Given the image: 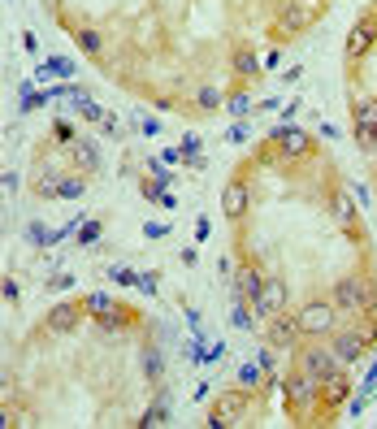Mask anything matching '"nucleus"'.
Instances as JSON below:
<instances>
[{
	"label": "nucleus",
	"mask_w": 377,
	"mask_h": 429,
	"mask_svg": "<svg viewBox=\"0 0 377 429\" xmlns=\"http://www.w3.org/2000/svg\"><path fill=\"white\" fill-rule=\"evenodd\" d=\"M282 399H286V412L295 416V421H312L317 412L321 416H330L321 408V382L308 373V369H295V373H286V382H282Z\"/></svg>",
	"instance_id": "f257e3e1"
},
{
	"label": "nucleus",
	"mask_w": 377,
	"mask_h": 429,
	"mask_svg": "<svg viewBox=\"0 0 377 429\" xmlns=\"http://www.w3.org/2000/svg\"><path fill=\"white\" fill-rule=\"evenodd\" d=\"M334 308L338 317H373L377 312V282L369 273H347L334 282Z\"/></svg>",
	"instance_id": "f03ea898"
},
{
	"label": "nucleus",
	"mask_w": 377,
	"mask_h": 429,
	"mask_svg": "<svg viewBox=\"0 0 377 429\" xmlns=\"http://www.w3.org/2000/svg\"><path fill=\"white\" fill-rule=\"evenodd\" d=\"M325 0H286V5L273 9V27H269V39H291V35H304L317 18H325Z\"/></svg>",
	"instance_id": "7ed1b4c3"
},
{
	"label": "nucleus",
	"mask_w": 377,
	"mask_h": 429,
	"mask_svg": "<svg viewBox=\"0 0 377 429\" xmlns=\"http://www.w3.org/2000/svg\"><path fill=\"white\" fill-rule=\"evenodd\" d=\"M373 334H377V321L360 317V325L351 321V325H343V330H334L330 347L338 351V360H343V364H360L364 356H373Z\"/></svg>",
	"instance_id": "20e7f679"
},
{
	"label": "nucleus",
	"mask_w": 377,
	"mask_h": 429,
	"mask_svg": "<svg viewBox=\"0 0 377 429\" xmlns=\"http://www.w3.org/2000/svg\"><path fill=\"white\" fill-rule=\"evenodd\" d=\"M295 317H299V330H304V338H325V334H334V325H338L334 299H312V304H304Z\"/></svg>",
	"instance_id": "39448f33"
},
{
	"label": "nucleus",
	"mask_w": 377,
	"mask_h": 429,
	"mask_svg": "<svg viewBox=\"0 0 377 429\" xmlns=\"http://www.w3.org/2000/svg\"><path fill=\"white\" fill-rule=\"evenodd\" d=\"M247 403H251V390H247V386L217 395V399H213V408H209V425H213V429H230V425H239V421L247 416Z\"/></svg>",
	"instance_id": "423d86ee"
},
{
	"label": "nucleus",
	"mask_w": 377,
	"mask_h": 429,
	"mask_svg": "<svg viewBox=\"0 0 377 429\" xmlns=\"http://www.w3.org/2000/svg\"><path fill=\"white\" fill-rule=\"evenodd\" d=\"M299 369H308L317 382H321V377H330V373H338V369H347V364L338 360V351H334L330 343H321V338H317L312 347L299 351Z\"/></svg>",
	"instance_id": "0eeeda50"
},
{
	"label": "nucleus",
	"mask_w": 377,
	"mask_h": 429,
	"mask_svg": "<svg viewBox=\"0 0 377 429\" xmlns=\"http://www.w3.org/2000/svg\"><path fill=\"white\" fill-rule=\"evenodd\" d=\"M269 139L278 143V161H282V165H291V161H304V157L312 152V135L295 131V126H278V131H273Z\"/></svg>",
	"instance_id": "6e6552de"
},
{
	"label": "nucleus",
	"mask_w": 377,
	"mask_h": 429,
	"mask_svg": "<svg viewBox=\"0 0 377 429\" xmlns=\"http://www.w3.org/2000/svg\"><path fill=\"white\" fill-rule=\"evenodd\" d=\"M351 390H356V382H351V373H347V369H338V373H330V377H321V408L334 416L338 408H347Z\"/></svg>",
	"instance_id": "1a4fd4ad"
},
{
	"label": "nucleus",
	"mask_w": 377,
	"mask_h": 429,
	"mask_svg": "<svg viewBox=\"0 0 377 429\" xmlns=\"http://www.w3.org/2000/svg\"><path fill=\"white\" fill-rule=\"evenodd\" d=\"M373 39H377V9H369L356 27L347 31V61H360L369 48H373Z\"/></svg>",
	"instance_id": "9d476101"
},
{
	"label": "nucleus",
	"mask_w": 377,
	"mask_h": 429,
	"mask_svg": "<svg viewBox=\"0 0 377 429\" xmlns=\"http://www.w3.org/2000/svg\"><path fill=\"white\" fill-rule=\"evenodd\" d=\"M87 317V308H83V299H70V304H57L53 312L44 317V330L48 334H74L79 330V321Z\"/></svg>",
	"instance_id": "9b49d317"
},
{
	"label": "nucleus",
	"mask_w": 377,
	"mask_h": 429,
	"mask_svg": "<svg viewBox=\"0 0 377 429\" xmlns=\"http://www.w3.org/2000/svg\"><path fill=\"white\" fill-rule=\"evenodd\" d=\"M265 338L278 347V351H291L295 338H304V330H299V317H291V312L269 317V321H265Z\"/></svg>",
	"instance_id": "f8f14e48"
},
{
	"label": "nucleus",
	"mask_w": 377,
	"mask_h": 429,
	"mask_svg": "<svg viewBox=\"0 0 377 429\" xmlns=\"http://www.w3.org/2000/svg\"><path fill=\"white\" fill-rule=\"evenodd\" d=\"M286 304H291L286 282H278V277H265V291H260V299H256L251 308H256V317H260V321H269V317L286 312Z\"/></svg>",
	"instance_id": "ddd939ff"
},
{
	"label": "nucleus",
	"mask_w": 377,
	"mask_h": 429,
	"mask_svg": "<svg viewBox=\"0 0 377 429\" xmlns=\"http://www.w3.org/2000/svg\"><path fill=\"white\" fill-rule=\"evenodd\" d=\"M70 165H74V173H83V178H87V173H100V165H105V157H100V143L79 135V139L70 143Z\"/></svg>",
	"instance_id": "4468645a"
},
{
	"label": "nucleus",
	"mask_w": 377,
	"mask_h": 429,
	"mask_svg": "<svg viewBox=\"0 0 377 429\" xmlns=\"http://www.w3.org/2000/svg\"><path fill=\"white\" fill-rule=\"evenodd\" d=\"M330 213H334V221L343 225L347 235H356V239H360V213H356V195H351V191H334V195H330Z\"/></svg>",
	"instance_id": "2eb2a0df"
},
{
	"label": "nucleus",
	"mask_w": 377,
	"mask_h": 429,
	"mask_svg": "<svg viewBox=\"0 0 377 429\" xmlns=\"http://www.w3.org/2000/svg\"><path fill=\"white\" fill-rule=\"evenodd\" d=\"M260 291H265V273H260L256 265H243V269L234 273V299H243V304H256Z\"/></svg>",
	"instance_id": "dca6fc26"
},
{
	"label": "nucleus",
	"mask_w": 377,
	"mask_h": 429,
	"mask_svg": "<svg viewBox=\"0 0 377 429\" xmlns=\"http://www.w3.org/2000/svg\"><path fill=\"white\" fill-rule=\"evenodd\" d=\"M135 325H139V312H135V308H121V304H117V308H113L109 317H100V321H95V330H100V334H113V338H117V334H126V330H135Z\"/></svg>",
	"instance_id": "f3484780"
},
{
	"label": "nucleus",
	"mask_w": 377,
	"mask_h": 429,
	"mask_svg": "<svg viewBox=\"0 0 377 429\" xmlns=\"http://www.w3.org/2000/svg\"><path fill=\"white\" fill-rule=\"evenodd\" d=\"M247 204H251V191H247L243 183H225V191H221V213L230 217V221H239V217L247 213Z\"/></svg>",
	"instance_id": "a211bd4d"
},
{
	"label": "nucleus",
	"mask_w": 377,
	"mask_h": 429,
	"mask_svg": "<svg viewBox=\"0 0 377 429\" xmlns=\"http://www.w3.org/2000/svg\"><path fill=\"white\" fill-rule=\"evenodd\" d=\"M230 65H234V74H239V83H256V79H260V57L251 53V44H239V48H234Z\"/></svg>",
	"instance_id": "6ab92c4d"
},
{
	"label": "nucleus",
	"mask_w": 377,
	"mask_h": 429,
	"mask_svg": "<svg viewBox=\"0 0 377 429\" xmlns=\"http://www.w3.org/2000/svg\"><path fill=\"white\" fill-rule=\"evenodd\" d=\"M139 369H143V377H147L152 386H161V377H165V356H161L157 343H143V347H139Z\"/></svg>",
	"instance_id": "aec40b11"
},
{
	"label": "nucleus",
	"mask_w": 377,
	"mask_h": 429,
	"mask_svg": "<svg viewBox=\"0 0 377 429\" xmlns=\"http://www.w3.org/2000/svg\"><path fill=\"white\" fill-rule=\"evenodd\" d=\"M74 44H79V53H87L91 61H105V35L95 27H74Z\"/></svg>",
	"instance_id": "412c9836"
},
{
	"label": "nucleus",
	"mask_w": 377,
	"mask_h": 429,
	"mask_svg": "<svg viewBox=\"0 0 377 429\" xmlns=\"http://www.w3.org/2000/svg\"><path fill=\"white\" fill-rule=\"evenodd\" d=\"M169 421V399H165V390L152 399V403H147V408H143V416L135 421V425H143V429H157V425H165Z\"/></svg>",
	"instance_id": "4be33fe9"
},
{
	"label": "nucleus",
	"mask_w": 377,
	"mask_h": 429,
	"mask_svg": "<svg viewBox=\"0 0 377 429\" xmlns=\"http://www.w3.org/2000/svg\"><path fill=\"white\" fill-rule=\"evenodd\" d=\"M351 126H377V95L351 100Z\"/></svg>",
	"instance_id": "5701e85b"
},
{
	"label": "nucleus",
	"mask_w": 377,
	"mask_h": 429,
	"mask_svg": "<svg viewBox=\"0 0 377 429\" xmlns=\"http://www.w3.org/2000/svg\"><path fill=\"white\" fill-rule=\"evenodd\" d=\"M35 79H74V61L70 57H44Z\"/></svg>",
	"instance_id": "b1692460"
},
{
	"label": "nucleus",
	"mask_w": 377,
	"mask_h": 429,
	"mask_svg": "<svg viewBox=\"0 0 377 429\" xmlns=\"http://www.w3.org/2000/svg\"><path fill=\"white\" fill-rule=\"evenodd\" d=\"M83 308H87V317H91V321H100V317H109L117 304H113V295H109V291H91V295L83 299Z\"/></svg>",
	"instance_id": "393cba45"
},
{
	"label": "nucleus",
	"mask_w": 377,
	"mask_h": 429,
	"mask_svg": "<svg viewBox=\"0 0 377 429\" xmlns=\"http://www.w3.org/2000/svg\"><path fill=\"white\" fill-rule=\"evenodd\" d=\"M31 187H35V195H39V199H61V173L44 169V173H39V178H35Z\"/></svg>",
	"instance_id": "a878e982"
},
{
	"label": "nucleus",
	"mask_w": 377,
	"mask_h": 429,
	"mask_svg": "<svg viewBox=\"0 0 377 429\" xmlns=\"http://www.w3.org/2000/svg\"><path fill=\"white\" fill-rule=\"evenodd\" d=\"M221 105H225V95H221L213 83H204V87L195 91V109H199V113H217Z\"/></svg>",
	"instance_id": "bb28decb"
},
{
	"label": "nucleus",
	"mask_w": 377,
	"mask_h": 429,
	"mask_svg": "<svg viewBox=\"0 0 377 429\" xmlns=\"http://www.w3.org/2000/svg\"><path fill=\"white\" fill-rule=\"evenodd\" d=\"M265 382H269V377H265V364H260V360H256V364H251V360H247V364H239V386L256 390V386H265Z\"/></svg>",
	"instance_id": "cd10ccee"
},
{
	"label": "nucleus",
	"mask_w": 377,
	"mask_h": 429,
	"mask_svg": "<svg viewBox=\"0 0 377 429\" xmlns=\"http://www.w3.org/2000/svg\"><path fill=\"white\" fill-rule=\"evenodd\" d=\"M83 195H87L83 173H61V199H83Z\"/></svg>",
	"instance_id": "c85d7f7f"
},
{
	"label": "nucleus",
	"mask_w": 377,
	"mask_h": 429,
	"mask_svg": "<svg viewBox=\"0 0 377 429\" xmlns=\"http://www.w3.org/2000/svg\"><path fill=\"white\" fill-rule=\"evenodd\" d=\"M225 109H230L234 117H247V113H260L256 105H251V95H247V91H230V95H225Z\"/></svg>",
	"instance_id": "c756f323"
},
{
	"label": "nucleus",
	"mask_w": 377,
	"mask_h": 429,
	"mask_svg": "<svg viewBox=\"0 0 377 429\" xmlns=\"http://www.w3.org/2000/svg\"><path fill=\"white\" fill-rule=\"evenodd\" d=\"M147 178H152L157 187H169V183H173V169H169L165 161H157V157H147Z\"/></svg>",
	"instance_id": "7c9ffc66"
},
{
	"label": "nucleus",
	"mask_w": 377,
	"mask_h": 429,
	"mask_svg": "<svg viewBox=\"0 0 377 429\" xmlns=\"http://www.w3.org/2000/svg\"><path fill=\"white\" fill-rule=\"evenodd\" d=\"M44 105H53V91H22V113H35Z\"/></svg>",
	"instance_id": "2f4dec72"
},
{
	"label": "nucleus",
	"mask_w": 377,
	"mask_h": 429,
	"mask_svg": "<svg viewBox=\"0 0 377 429\" xmlns=\"http://www.w3.org/2000/svg\"><path fill=\"white\" fill-rule=\"evenodd\" d=\"M109 282H113V286H139V273L126 269V265H113V269H109Z\"/></svg>",
	"instance_id": "473e14b6"
},
{
	"label": "nucleus",
	"mask_w": 377,
	"mask_h": 429,
	"mask_svg": "<svg viewBox=\"0 0 377 429\" xmlns=\"http://www.w3.org/2000/svg\"><path fill=\"white\" fill-rule=\"evenodd\" d=\"M221 360H225V343H221V338L209 343V347L199 343V364H221Z\"/></svg>",
	"instance_id": "72a5a7b5"
},
{
	"label": "nucleus",
	"mask_w": 377,
	"mask_h": 429,
	"mask_svg": "<svg viewBox=\"0 0 377 429\" xmlns=\"http://www.w3.org/2000/svg\"><path fill=\"white\" fill-rule=\"evenodd\" d=\"M351 135H356L364 152H377V126H351Z\"/></svg>",
	"instance_id": "f704fd0d"
},
{
	"label": "nucleus",
	"mask_w": 377,
	"mask_h": 429,
	"mask_svg": "<svg viewBox=\"0 0 377 429\" xmlns=\"http://www.w3.org/2000/svg\"><path fill=\"white\" fill-rule=\"evenodd\" d=\"M100 235H105V225H100V221H83V225H79V247L100 243Z\"/></svg>",
	"instance_id": "c9c22d12"
},
{
	"label": "nucleus",
	"mask_w": 377,
	"mask_h": 429,
	"mask_svg": "<svg viewBox=\"0 0 377 429\" xmlns=\"http://www.w3.org/2000/svg\"><path fill=\"white\" fill-rule=\"evenodd\" d=\"M27 239H31L35 247H48V243H57V230H48V225L31 221V230H27Z\"/></svg>",
	"instance_id": "e433bc0d"
},
{
	"label": "nucleus",
	"mask_w": 377,
	"mask_h": 429,
	"mask_svg": "<svg viewBox=\"0 0 377 429\" xmlns=\"http://www.w3.org/2000/svg\"><path fill=\"white\" fill-rule=\"evenodd\" d=\"M79 117H83V121H95V126H100V121H105L109 113H105V109H100V105H95V100H83V105H79Z\"/></svg>",
	"instance_id": "4c0bfd02"
},
{
	"label": "nucleus",
	"mask_w": 377,
	"mask_h": 429,
	"mask_svg": "<svg viewBox=\"0 0 377 429\" xmlns=\"http://www.w3.org/2000/svg\"><path fill=\"white\" fill-rule=\"evenodd\" d=\"M53 139H57V143H65V147H70V143H74V139H79V131H74V126H70V121H57V126H53Z\"/></svg>",
	"instance_id": "58836bf2"
},
{
	"label": "nucleus",
	"mask_w": 377,
	"mask_h": 429,
	"mask_svg": "<svg viewBox=\"0 0 377 429\" xmlns=\"http://www.w3.org/2000/svg\"><path fill=\"white\" fill-rule=\"evenodd\" d=\"M157 282H161V273H157V269H147V273H139V291H143L147 299L157 295Z\"/></svg>",
	"instance_id": "ea45409f"
},
{
	"label": "nucleus",
	"mask_w": 377,
	"mask_h": 429,
	"mask_svg": "<svg viewBox=\"0 0 377 429\" xmlns=\"http://www.w3.org/2000/svg\"><path fill=\"white\" fill-rule=\"evenodd\" d=\"M139 135H161V117H152V113H139Z\"/></svg>",
	"instance_id": "a19ab883"
},
{
	"label": "nucleus",
	"mask_w": 377,
	"mask_h": 429,
	"mask_svg": "<svg viewBox=\"0 0 377 429\" xmlns=\"http://www.w3.org/2000/svg\"><path fill=\"white\" fill-rule=\"evenodd\" d=\"M74 282H79V277H74V273H57V277H48L44 286H48V291H70Z\"/></svg>",
	"instance_id": "79ce46f5"
},
{
	"label": "nucleus",
	"mask_w": 377,
	"mask_h": 429,
	"mask_svg": "<svg viewBox=\"0 0 377 429\" xmlns=\"http://www.w3.org/2000/svg\"><path fill=\"white\" fill-rule=\"evenodd\" d=\"M165 235H169L165 221H143V239H165Z\"/></svg>",
	"instance_id": "37998d69"
},
{
	"label": "nucleus",
	"mask_w": 377,
	"mask_h": 429,
	"mask_svg": "<svg viewBox=\"0 0 377 429\" xmlns=\"http://www.w3.org/2000/svg\"><path fill=\"white\" fill-rule=\"evenodd\" d=\"M256 360L265 364V373H273V364H278V347H273V343H269V347L260 351V356H256Z\"/></svg>",
	"instance_id": "c03bdc74"
},
{
	"label": "nucleus",
	"mask_w": 377,
	"mask_h": 429,
	"mask_svg": "<svg viewBox=\"0 0 377 429\" xmlns=\"http://www.w3.org/2000/svg\"><path fill=\"white\" fill-rule=\"evenodd\" d=\"M183 152L187 157H199V135H183Z\"/></svg>",
	"instance_id": "a18cd8bd"
},
{
	"label": "nucleus",
	"mask_w": 377,
	"mask_h": 429,
	"mask_svg": "<svg viewBox=\"0 0 377 429\" xmlns=\"http://www.w3.org/2000/svg\"><path fill=\"white\" fill-rule=\"evenodd\" d=\"M161 161H165V165H178V161H187V152H178V147H165Z\"/></svg>",
	"instance_id": "49530a36"
},
{
	"label": "nucleus",
	"mask_w": 377,
	"mask_h": 429,
	"mask_svg": "<svg viewBox=\"0 0 377 429\" xmlns=\"http://www.w3.org/2000/svg\"><path fill=\"white\" fill-rule=\"evenodd\" d=\"M22 48H27V53H31V57H39V39H35L31 31H22Z\"/></svg>",
	"instance_id": "de8ad7c7"
},
{
	"label": "nucleus",
	"mask_w": 377,
	"mask_h": 429,
	"mask_svg": "<svg viewBox=\"0 0 377 429\" xmlns=\"http://www.w3.org/2000/svg\"><path fill=\"white\" fill-rule=\"evenodd\" d=\"M100 126H105V135H113V143L121 139V126H117V117H105V121H100Z\"/></svg>",
	"instance_id": "09e8293b"
},
{
	"label": "nucleus",
	"mask_w": 377,
	"mask_h": 429,
	"mask_svg": "<svg viewBox=\"0 0 377 429\" xmlns=\"http://www.w3.org/2000/svg\"><path fill=\"white\" fill-rule=\"evenodd\" d=\"M0 291H5V299H9V304L18 299V282H13V277H5V286H0Z\"/></svg>",
	"instance_id": "8fccbe9b"
},
{
	"label": "nucleus",
	"mask_w": 377,
	"mask_h": 429,
	"mask_svg": "<svg viewBox=\"0 0 377 429\" xmlns=\"http://www.w3.org/2000/svg\"><path fill=\"white\" fill-rule=\"evenodd\" d=\"M209 230H213L209 217H199V221H195V239H209Z\"/></svg>",
	"instance_id": "3c124183"
},
{
	"label": "nucleus",
	"mask_w": 377,
	"mask_h": 429,
	"mask_svg": "<svg viewBox=\"0 0 377 429\" xmlns=\"http://www.w3.org/2000/svg\"><path fill=\"white\" fill-rule=\"evenodd\" d=\"M230 143H247V126H243V121H239L234 131H230Z\"/></svg>",
	"instance_id": "603ef678"
},
{
	"label": "nucleus",
	"mask_w": 377,
	"mask_h": 429,
	"mask_svg": "<svg viewBox=\"0 0 377 429\" xmlns=\"http://www.w3.org/2000/svg\"><path fill=\"white\" fill-rule=\"evenodd\" d=\"M282 79H286V83H299V79H304V65H291V70L282 74Z\"/></svg>",
	"instance_id": "864d4df0"
},
{
	"label": "nucleus",
	"mask_w": 377,
	"mask_h": 429,
	"mask_svg": "<svg viewBox=\"0 0 377 429\" xmlns=\"http://www.w3.org/2000/svg\"><path fill=\"white\" fill-rule=\"evenodd\" d=\"M0 183H5V191H18V173H13V169H5V178H0Z\"/></svg>",
	"instance_id": "5fc2aeb1"
}]
</instances>
